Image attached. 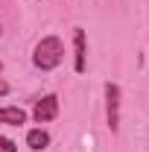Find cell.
<instances>
[{
    "label": "cell",
    "mask_w": 149,
    "mask_h": 152,
    "mask_svg": "<svg viewBox=\"0 0 149 152\" xmlns=\"http://www.w3.org/2000/svg\"><path fill=\"white\" fill-rule=\"evenodd\" d=\"M0 73H3V61H0Z\"/></svg>",
    "instance_id": "10"
},
{
    "label": "cell",
    "mask_w": 149,
    "mask_h": 152,
    "mask_svg": "<svg viewBox=\"0 0 149 152\" xmlns=\"http://www.w3.org/2000/svg\"><path fill=\"white\" fill-rule=\"evenodd\" d=\"M73 70L76 73L88 70V38L82 26H73Z\"/></svg>",
    "instance_id": "4"
},
{
    "label": "cell",
    "mask_w": 149,
    "mask_h": 152,
    "mask_svg": "<svg viewBox=\"0 0 149 152\" xmlns=\"http://www.w3.org/2000/svg\"><path fill=\"white\" fill-rule=\"evenodd\" d=\"M29 114L23 111L20 105H3L0 108V126H23Z\"/></svg>",
    "instance_id": "5"
},
{
    "label": "cell",
    "mask_w": 149,
    "mask_h": 152,
    "mask_svg": "<svg viewBox=\"0 0 149 152\" xmlns=\"http://www.w3.org/2000/svg\"><path fill=\"white\" fill-rule=\"evenodd\" d=\"M58 117V96L56 94H44L41 99H35L32 105V120L35 123H50Z\"/></svg>",
    "instance_id": "3"
},
{
    "label": "cell",
    "mask_w": 149,
    "mask_h": 152,
    "mask_svg": "<svg viewBox=\"0 0 149 152\" xmlns=\"http://www.w3.org/2000/svg\"><path fill=\"white\" fill-rule=\"evenodd\" d=\"M9 94V82H6V79H0V96H6Z\"/></svg>",
    "instance_id": "8"
},
{
    "label": "cell",
    "mask_w": 149,
    "mask_h": 152,
    "mask_svg": "<svg viewBox=\"0 0 149 152\" xmlns=\"http://www.w3.org/2000/svg\"><path fill=\"white\" fill-rule=\"evenodd\" d=\"M0 152H18V143L6 134H0Z\"/></svg>",
    "instance_id": "7"
},
{
    "label": "cell",
    "mask_w": 149,
    "mask_h": 152,
    "mask_svg": "<svg viewBox=\"0 0 149 152\" xmlns=\"http://www.w3.org/2000/svg\"><path fill=\"white\" fill-rule=\"evenodd\" d=\"M0 35H3V20H0Z\"/></svg>",
    "instance_id": "9"
},
{
    "label": "cell",
    "mask_w": 149,
    "mask_h": 152,
    "mask_svg": "<svg viewBox=\"0 0 149 152\" xmlns=\"http://www.w3.org/2000/svg\"><path fill=\"white\" fill-rule=\"evenodd\" d=\"M120 102H123V91L117 82H105V126L111 134L120 132Z\"/></svg>",
    "instance_id": "2"
},
{
    "label": "cell",
    "mask_w": 149,
    "mask_h": 152,
    "mask_svg": "<svg viewBox=\"0 0 149 152\" xmlns=\"http://www.w3.org/2000/svg\"><path fill=\"white\" fill-rule=\"evenodd\" d=\"M26 146L32 152H44L50 146V132L41 129V126H38V129H29V132H26Z\"/></svg>",
    "instance_id": "6"
},
{
    "label": "cell",
    "mask_w": 149,
    "mask_h": 152,
    "mask_svg": "<svg viewBox=\"0 0 149 152\" xmlns=\"http://www.w3.org/2000/svg\"><path fill=\"white\" fill-rule=\"evenodd\" d=\"M61 61H64V44L58 35H44L32 47V64L38 70H56Z\"/></svg>",
    "instance_id": "1"
}]
</instances>
